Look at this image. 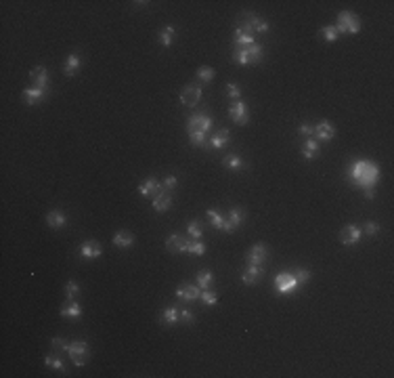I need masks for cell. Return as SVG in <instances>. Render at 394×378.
I'll use <instances>...</instances> for the list:
<instances>
[{"instance_id":"cell-12","label":"cell","mask_w":394,"mask_h":378,"mask_svg":"<svg viewBox=\"0 0 394 378\" xmlns=\"http://www.w3.org/2000/svg\"><path fill=\"white\" fill-rule=\"evenodd\" d=\"M243 216H245V212H243L241 208H231L229 216H227V219H224V227H222V231H227V233H231V231H235L239 225H241Z\"/></svg>"},{"instance_id":"cell-18","label":"cell","mask_w":394,"mask_h":378,"mask_svg":"<svg viewBox=\"0 0 394 378\" xmlns=\"http://www.w3.org/2000/svg\"><path fill=\"white\" fill-rule=\"evenodd\" d=\"M46 225L53 227V229H61V227L67 225V216L63 212H59V210H53V212L46 214Z\"/></svg>"},{"instance_id":"cell-9","label":"cell","mask_w":394,"mask_h":378,"mask_svg":"<svg viewBox=\"0 0 394 378\" xmlns=\"http://www.w3.org/2000/svg\"><path fill=\"white\" fill-rule=\"evenodd\" d=\"M189 242H191V237H185L180 233H172L166 240V248H168V252H187Z\"/></svg>"},{"instance_id":"cell-41","label":"cell","mask_w":394,"mask_h":378,"mask_svg":"<svg viewBox=\"0 0 394 378\" xmlns=\"http://www.w3.org/2000/svg\"><path fill=\"white\" fill-rule=\"evenodd\" d=\"M51 347H53L55 353H63V351H67V349H69V342H65L63 338H53L51 340Z\"/></svg>"},{"instance_id":"cell-5","label":"cell","mask_w":394,"mask_h":378,"mask_svg":"<svg viewBox=\"0 0 394 378\" xmlns=\"http://www.w3.org/2000/svg\"><path fill=\"white\" fill-rule=\"evenodd\" d=\"M210 128H212V118H210L208 114H195V116H191L189 118V122H187V130L189 132H210Z\"/></svg>"},{"instance_id":"cell-45","label":"cell","mask_w":394,"mask_h":378,"mask_svg":"<svg viewBox=\"0 0 394 378\" xmlns=\"http://www.w3.org/2000/svg\"><path fill=\"white\" fill-rule=\"evenodd\" d=\"M377 231H379V227H377L375 221H367V223H365V233H367V235H375Z\"/></svg>"},{"instance_id":"cell-13","label":"cell","mask_w":394,"mask_h":378,"mask_svg":"<svg viewBox=\"0 0 394 378\" xmlns=\"http://www.w3.org/2000/svg\"><path fill=\"white\" fill-rule=\"evenodd\" d=\"M266 256H269V248H266L264 244H256V246H252L250 252H248V263H252V265H264Z\"/></svg>"},{"instance_id":"cell-47","label":"cell","mask_w":394,"mask_h":378,"mask_svg":"<svg viewBox=\"0 0 394 378\" xmlns=\"http://www.w3.org/2000/svg\"><path fill=\"white\" fill-rule=\"evenodd\" d=\"M178 321H182V324H191V321H193V313L189 311V309H182L180 315H178Z\"/></svg>"},{"instance_id":"cell-32","label":"cell","mask_w":394,"mask_h":378,"mask_svg":"<svg viewBox=\"0 0 394 378\" xmlns=\"http://www.w3.org/2000/svg\"><path fill=\"white\" fill-rule=\"evenodd\" d=\"M187 231H189V237H191V240H201V235H203V227H201L199 221H191V223H189Z\"/></svg>"},{"instance_id":"cell-30","label":"cell","mask_w":394,"mask_h":378,"mask_svg":"<svg viewBox=\"0 0 394 378\" xmlns=\"http://www.w3.org/2000/svg\"><path fill=\"white\" fill-rule=\"evenodd\" d=\"M222 164L227 166V168H231V170H241V168H245L241 156H237V153H229V156H224L222 158Z\"/></svg>"},{"instance_id":"cell-44","label":"cell","mask_w":394,"mask_h":378,"mask_svg":"<svg viewBox=\"0 0 394 378\" xmlns=\"http://www.w3.org/2000/svg\"><path fill=\"white\" fill-rule=\"evenodd\" d=\"M298 132L302 137H308V139H313L315 137V126H311V124H302L300 128H298Z\"/></svg>"},{"instance_id":"cell-38","label":"cell","mask_w":394,"mask_h":378,"mask_svg":"<svg viewBox=\"0 0 394 378\" xmlns=\"http://www.w3.org/2000/svg\"><path fill=\"white\" fill-rule=\"evenodd\" d=\"M208 219H210V223H212L216 229H222L224 227V219L220 216V212H216V210H208Z\"/></svg>"},{"instance_id":"cell-27","label":"cell","mask_w":394,"mask_h":378,"mask_svg":"<svg viewBox=\"0 0 394 378\" xmlns=\"http://www.w3.org/2000/svg\"><path fill=\"white\" fill-rule=\"evenodd\" d=\"M212 284H214V273L212 271L203 269V271L197 273V286H199V290H210L212 288Z\"/></svg>"},{"instance_id":"cell-21","label":"cell","mask_w":394,"mask_h":378,"mask_svg":"<svg viewBox=\"0 0 394 378\" xmlns=\"http://www.w3.org/2000/svg\"><path fill=\"white\" fill-rule=\"evenodd\" d=\"M44 97H46V90L36 88V86L23 90V99L27 101V105H36V103H40L42 99H44Z\"/></svg>"},{"instance_id":"cell-46","label":"cell","mask_w":394,"mask_h":378,"mask_svg":"<svg viewBox=\"0 0 394 378\" xmlns=\"http://www.w3.org/2000/svg\"><path fill=\"white\" fill-rule=\"evenodd\" d=\"M177 183H178V179L174 177V174H170V177H166V179H164L161 187H164V189H174V187H177Z\"/></svg>"},{"instance_id":"cell-29","label":"cell","mask_w":394,"mask_h":378,"mask_svg":"<svg viewBox=\"0 0 394 378\" xmlns=\"http://www.w3.org/2000/svg\"><path fill=\"white\" fill-rule=\"evenodd\" d=\"M61 315H63V317H80V315H82L80 303H76V300H69L67 305L61 307Z\"/></svg>"},{"instance_id":"cell-15","label":"cell","mask_w":394,"mask_h":378,"mask_svg":"<svg viewBox=\"0 0 394 378\" xmlns=\"http://www.w3.org/2000/svg\"><path fill=\"white\" fill-rule=\"evenodd\" d=\"M30 78H32V82H34V86L44 90V88L48 86V69H46V67H42V65L34 67L32 72H30Z\"/></svg>"},{"instance_id":"cell-4","label":"cell","mask_w":394,"mask_h":378,"mask_svg":"<svg viewBox=\"0 0 394 378\" xmlns=\"http://www.w3.org/2000/svg\"><path fill=\"white\" fill-rule=\"evenodd\" d=\"M67 355L72 357L74 366L82 368L84 363L88 361V342H86V340H74V342H69Z\"/></svg>"},{"instance_id":"cell-37","label":"cell","mask_w":394,"mask_h":378,"mask_svg":"<svg viewBox=\"0 0 394 378\" xmlns=\"http://www.w3.org/2000/svg\"><path fill=\"white\" fill-rule=\"evenodd\" d=\"M199 298L206 303L208 307H214L216 303H218V296H216V292H212V290H201V294H199Z\"/></svg>"},{"instance_id":"cell-36","label":"cell","mask_w":394,"mask_h":378,"mask_svg":"<svg viewBox=\"0 0 394 378\" xmlns=\"http://www.w3.org/2000/svg\"><path fill=\"white\" fill-rule=\"evenodd\" d=\"M78 294H80V286L76 284L74 279H69V282L65 284V296H67V300H74Z\"/></svg>"},{"instance_id":"cell-16","label":"cell","mask_w":394,"mask_h":378,"mask_svg":"<svg viewBox=\"0 0 394 378\" xmlns=\"http://www.w3.org/2000/svg\"><path fill=\"white\" fill-rule=\"evenodd\" d=\"M101 246H98L97 242H93V240H88V242H84L82 244V248H80V254H82V258H86V261H90V258H98L101 256Z\"/></svg>"},{"instance_id":"cell-25","label":"cell","mask_w":394,"mask_h":378,"mask_svg":"<svg viewBox=\"0 0 394 378\" xmlns=\"http://www.w3.org/2000/svg\"><path fill=\"white\" fill-rule=\"evenodd\" d=\"M80 65H82L80 55H78V53H72V55L67 57V61H65V67H63V72H65V76H74V74L80 69Z\"/></svg>"},{"instance_id":"cell-24","label":"cell","mask_w":394,"mask_h":378,"mask_svg":"<svg viewBox=\"0 0 394 378\" xmlns=\"http://www.w3.org/2000/svg\"><path fill=\"white\" fill-rule=\"evenodd\" d=\"M319 151H321V147H319V143L315 141V137L313 139H306V143L302 145V156H304L306 160L316 158V156H319Z\"/></svg>"},{"instance_id":"cell-28","label":"cell","mask_w":394,"mask_h":378,"mask_svg":"<svg viewBox=\"0 0 394 378\" xmlns=\"http://www.w3.org/2000/svg\"><path fill=\"white\" fill-rule=\"evenodd\" d=\"M178 315H180V311L177 309V307H168V309L161 313V324L164 326H174V324H178Z\"/></svg>"},{"instance_id":"cell-39","label":"cell","mask_w":394,"mask_h":378,"mask_svg":"<svg viewBox=\"0 0 394 378\" xmlns=\"http://www.w3.org/2000/svg\"><path fill=\"white\" fill-rule=\"evenodd\" d=\"M187 252H191V254H195V256H201L203 252H206V246H203L199 240H191L189 242V250Z\"/></svg>"},{"instance_id":"cell-19","label":"cell","mask_w":394,"mask_h":378,"mask_svg":"<svg viewBox=\"0 0 394 378\" xmlns=\"http://www.w3.org/2000/svg\"><path fill=\"white\" fill-rule=\"evenodd\" d=\"M170 206H172L170 193L159 191L156 198H153V208H156V212H166V210H170Z\"/></svg>"},{"instance_id":"cell-22","label":"cell","mask_w":394,"mask_h":378,"mask_svg":"<svg viewBox=\"0 0 394 378\" xmlns=\"http://www.w3.org/2000/svg\"><path fill=\"white\" fill-rule=\"evenodd\" d=\"M227 143H229V130L227 128H218L214 132V137L208 141V145L214 147V149H220V147H224Z\"/></svg>"},{"instance_id":"cell-3","label":"cell","mask_w":394,"mask_h":378,"mask_svg":"<svg viewBox=\"0 0 394 378\" xmlns=\"http://www.w3.org/2000/svg\"><path fill=\"white\" fill-rule=\"evenodd\" d=\"M241 30H245V32H250V34H264V32H269V21L266 19H262V17H258V15H254V13H243L241 15Z\"/></svg>"},{"instance_id":"cell-2","label":"cell","mask_w":394,"mask_h":378,"mask_svg":"<svg viewBox=\"0 0 394 378\" xmlns=\"http://www.w3.org/2000/svg\"><path fill=\"white\" fill-rule=\"evenodd\" d=\"M335 30H337V34H356L358 30H361V21H358V17L355 15V13L342 11L340 17H337Z\"/></svg>"},{"instance_id":"cell-26","label":"cell","mask_w":394,"mask_h":378,"mask_svg":"<svg viewBox=\"0 0 394 378\" xmlns=\"http://www.w3.org/2000/svg\"><path fill=\"white\" fill-rule=\"evenodd\" d=\"M114 244L116 246H119V248H128V246H132L135 244V235L130 233V231H118V233L114 235Z\"/></svg>"},{"instance_id":"cell-31","label":"cell","mask_w":394,"mask_h":378,"mask_svg":"<svg viewBox=\"0 0 394 378\" xmlns=\"http://www.w3.org/2000/svg\"><path fill=\"white\" fill-rule=\"evenodd\" d=\"M44 363L48 368H55V370H59V372H63L65 374V363H63L61 359H59V353H48L46 357H44Z\"/></svg>"},{"instance_id":"cell-42","label":"cell","mask_w":394,"mask_h":378,"mask_svg":"<svg viewBox=\"0 0 394 378\" xmlns=\"http://www.w3.org/2000/svg\"><path fill=\"white\" fill-rule=\"evenodd\" d=\"M292 273H294V277H296V282H298V286L306 284L308 279H311V273H308L306 269H296V271H292Z\"/></svg>"},{"instance_id":"cell-23","label":"cell","mask_w":394,"mask_h":378,"mask_svg":"<svg viewBox=\"0 0 394 378\" xmlns=\"http://www.w3.org/2000/svg\"><path fill=\"white\" fill-rule=\"evenodd\" d=\"M159 189H164L156 179H147V181H143V183L138 185V191H140V195H153V193H159Z\"/></svg>"},{"instance_id":"cell-35","label":"cell","mask_w":394,"mask_h":378,"mask_svg":"<svg viewBox=\"0 0 394 378\" xmlns=\"http://www.w3.org/2000/svg\"><path fill=\"white\" fill-rule=\"evenodd\" d=\"M172 38H174V27L168 25V27H164V30L159 32V42L164 46H170L172 44Z\"/></svg>"},{"instance_id":"cell-43","label":"cell","mask_w":394,"mask_h":378,"mask_svg":"<svg viewBox=\"0 0 394 378\" xmlns=\"http://www.w3.org/2000/svg\"><path fill=\"white\" fill-rule=\"evenodd\" d=\"M227 95L231 97V99H235V101L241 99V90H239L237 84H229V86H227Z\"/></svg>"},{"instance_id":"cell-11","label":"cell","mask_w":394,"mask_h":378,"mask_svg":"<svg viewBox=\"0 0 394 378\" xmlns=\"http://www.w3.org/2000/svg\"><path fill=\"white\" fill-rule=\"evenodd\" d=\"M231 118L237 122V124H248L250 122V114H248V105H245L243 101H235L233 105H231L229 109Z\"/></svg>"},{"instance_id":"cell-33","label":"cell","mask_w":394,"mask_h":378,"mask_svg":"<svg viewBox=\"0 0 394 378\" xmlns=\"http://www.w3.org/2000/svg\"><path fill=\"white\" fill-rule=\"evenodd\" d=\"M189 137H191V145H195V147H210L208 145V141H206V132H189Z\"/></svg>"},{"instance_id":"cell-10","label":"cell","mask_w":394,"mask_h":378,"mask_svg":"<svg viewBox=\"0 0 394 378\" xmlns=\"http://www.w3.org/2000/svg\"><path fill=\"white\" fill-rule=\"evenodd\" d=\"M199 294H201V290L197 284H180L177 288V296L180 300H185V303H193V300L199 298Z\"/></svg>"},{"instance_id":"cell-17","label":"cell","mask_w":394,"mask_h":378,"mask_svg":"<svg viewBox=\"0 0 394 378\" xmlns=\"http://www.w3.org/2000/svg\"><path fill=\"white\" fill-rule=\"evenodd\" d=\"M315 135H316V139H321V141H332L335 137V128L329 122H319L315 128Z\"/></svg>"},{"instance_id":"cell-6","label":"cell","mask_w":394,"mask_h":378,"mask_svg":"<svg viewBox=\"0 0 394 378\" xmlns=\"http://www.w3.org/2000/svg\"><path fill=\"white\" fill-rule=\"evenodd\" d=\"M201 101V86L199 84H187L180 93V103L187 105V107H193Z\"/></svg>"},{"instance_id":"cell-40","label":"cell","mask_w":394,"mask_h":378,"mask_svg":"<svg viewBox=\"0 0 394 378\" xmlns=\"http://www.w3.org/2000/svg\"><path fill=\"white\" fill-rule=\"evenodd\" d=\"M321 34H323V38H325L327 42H335V40H337V30H335V25H327V27H323Z\"/></svg>"},{"instance_id":"cell-8","label":"cell","mask_w":394,"mask_h":378,"mask_svg":"<svg viewBox=\"0 0 394 378\" xmlns=\"http://www.w3.org/2000/svg\"><path fill=\"white\" fill-rule=\"evenodd\" d=\"M361 237H363V229H361V227H356V225H348V227H344V229H342V233H340V242L344 244V246H355V244L361 242Z\"/></svg>"},{"instance_id":"cell-34","label":"cell","mask_w":394,"mask_h":378,"mask_svg":"<svg viewBox=\"0 0 394 378\" xmlns=\"http://www.w3.org/2000/svg\"><path fill=\"white\" fill-rule=\"evenodd\" d=\"M214 76H216V72H214L212 67H208V65H203V67L197 69V78H199L201 82H212Z\"/></svg>"},{"instance_id":"cell-14","label":"cell","mask_w":394,"mask_h":378,"mask_svg":"<svg viewBox=\"0 0 394 378\" xmlns=\"http://www.w3.org/2000/svg\"><path fill=\"white\" fill-rule=\"evenodd\" d=\"M262 271H264V265H252V263H248V269L243 271V275H241V279L248 286H254V284H258V279H260V275H262Z\"/></svg>"},{"instance_id":"cell-7","label":"cell","mask_w":394,"mask_h":378,"mask_svg":"<svg viewBox=\"0 0 394 378\" xmlns=\"http://www.w3.org/2000/svg\"><path fill=\"white\" fill-rule=\"evenodd\" d=\"M275 286H277V292L279 294H290L298 288V282H296L294 273H279L275 277Z\"/></svg>"},{"instance_id":"cell-48","label":"cell","mask_w":394,"mask_h":378,"mask_svg":"<svg viewBox=\"0 0 394 378\" xmlns=\"http://www.w3.org/2000/svg\"><path fill=\"white\" fill-rule=\"evenodd\" d=\"M365 198H374V189H365Z\"/></svg>"},{"instance_id":"cell-20","label":"cell","mask_w":394,"mask_h":378,"mask_svg":"<svg viewBox=\"0 0 394 378\" xmlns=\"http://www.w3.org/2000/svg\"><path fill=\"white\" fill-rule=\"evenodd\" d=\"M254 34H250V32H245V30H241V27H237L235 30V38H233V46H250V44H254Z\"/></svg>"},{"instance_id":"cell-1","label":"cell","mask_w":394,"mask_h":378,"mask_svg":"<svg viewBox=\"0 0 394 378\" xmlns=\"http://www.w3.org/2000/svg\"><path fill=\"white\" fill-rule=\"evenodd\" d=\"M350 179L355 181L356 185H361L363 189H371L375 185V181L379 179V168L374 162H367V160H361V162H355L353 168L348 170Z\"/></svg>"}]
</instances>
